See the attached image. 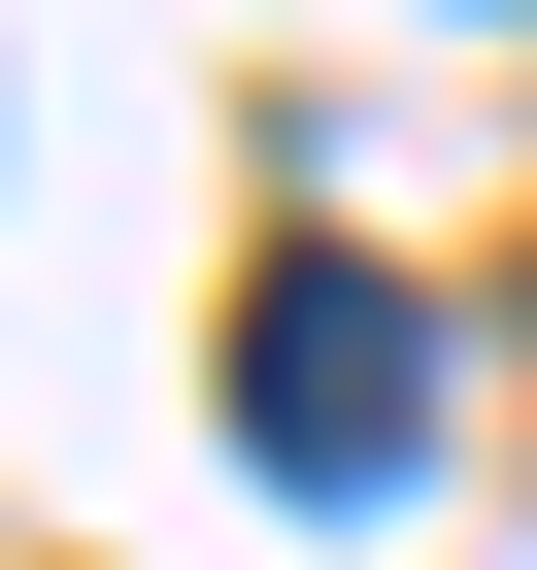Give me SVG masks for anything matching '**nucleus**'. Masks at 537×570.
Instances as JSON below:
<instances>
[{
    "label": "nucleus",
    "instance_id": "obj_1",
    "mask_svg": "<svg viewBox=\"0 0 537 570\" xmlns=\"http://www.w3.org/2000/svg\"><path fill=\"white\" fill-rule=\"evenodd\" d=\"M235 436L268 470H303V503H403V436H437V303H403V268H268V303H235Z\"/></svg>",
    "mask_w": 537,
    "mask_h": 570
}]
</instances>
